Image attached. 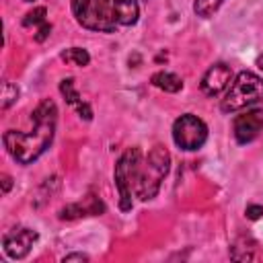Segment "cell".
<instances>
[{
	"mask_svg": "<svg viewBox=\"0 0 263 263\" xmlns=\"http://www.w3.org/2000/svg\"><path fill=\"white\" fill-rule=\"evenodd\" d=\"M232 82V70L228 64L224 62H218L214 66L208 68V72L203 74L201 78V92L208 95V97H216L220 95L222 90H226Z\"/></svg>",
	"mask_w": 263,
	"mask_h": 263,
	"instance_id": "cell-8",
	"label": "cell"
},
{
	"mask_svg": "<svg viewBox=\"0 0 263 263\" xmlns=\"http://www.w3.org/2000/svg\"><path fill=\"white\" fill-rule=\"evenodd\" d=\"M60 90H62V95L66 97V101L78 109L80 117H84L86 121L92 117V111H90V107H88L86 103H82V99H80L78 90L74 88V80H72V78H64V80L60 82Z\"/></svg>",
	"mask_w": 263,
	"mask_h": 263,
	"instance_id": "cell-10",
	"label": "cell"
},
{
	"mask_svg": "<svg viewBox=\"0 0 263 263\" xmlns=\"http://www.w3.org/2000/svg\"><path fill=\"white\" fill-rule=\"evenodd\" d=\"M37 240V232L31 230V228H12L4 234L2 238V247H4V253L10 257V259H23L29 255L31 247L35 245Z\"/></svg>",
	"mask_w": 263,
	"mask_h": 263,
	"instance_id": "cell-7",
	"label": "cell"
},
{
	"mask_svg": "<svg viewBox=\"0 0 263 263\" xmlns=\"http://www.w3.org/2000/svg\"><path fill=\"white\" fill-rule=\"evenodd\" d=\"M109 2H111V8H113L119 25H123V27L136 25V21L140 16V6L136 0H109Z\"/></svg>",
	"mask_w": 263,
	"mask_h": 263,
	"instance_id": "cell-9",
	"label": "cell"
},
{
	"mask_svg": "<svg viewBox=\"0 0 263 263\" xmlns=\"http://www.w3.org/2000/svg\"><path fill=\"white\" fill-rule=\"evenodd\" d=\"M222 2H224V0H195V2H193V10H195L197 16L208 18V16H212V14L222 6Z\"/></svg>",
	"mask_w": 263,
	"mask_h": 263,
	"instance_id": "cell-14",
	"label": "cell"
},
{
	"mask_svg": "<svg viewBox=\"0 0 263 263\" xmlns=\"http://www.w3.org/2000/svg\"><path fill=\"white\" fill-rule=\"evenodd\" d=\"M257 66H259V70L263 72V53H261V55L257 58Z\"/></svg>",
	"mask_w": 263,
	"mask_h": 263,
	"instance_id": "cell-21",
	"label": "cell"
},
{
	"mask_svg": "<svg viewBox=\"0 0 263 263\" xmlns=\"http://www.w3.org/2000/svg\"><path fill=\"white\" fill-rule=\"evenodd\" d=\"M245 214H247V218H249V220H259V218L263 216V205H257V203H251V205H247V210H245Z\"/></svg>",
	"mask_w": 263,
	"mask_h": 263,
	"instance_id": "cell-17",
	"label": "cell"
},
{
	"mask_svg": "<svg viewBox=\"0 0 263 263\" xmlns=\"http://www.w3.org/2000/svg\"><path fill=\"white\" fill-rule=\"evenodd\" d=\"M16 97H18V88L12 82H4V86H2V107L4 109L10 107L16 101Z\"/></svg>",
	"mask_w": 263,
	"mask_h": 263,
	"instance_id": "cell-16",
	"label": "cell"
},
{
	"mask_svg": "<svg viewBox=\"0 0 263 263\" xmlns=\"http://www.w3.org/2000/svg\"><path fill=\"white\" fill-rule=\"evenodd\" d=\"M49 33H51V25H49V23L45 21L43 25H39V27H37L35 39H37V41H43V39H47V35H49Z\"/></svg>",
	"mask_w": 263,
	"mask_h": 263,
	"instance_id": "cell-18",
	"label": "cell"
},
{
	"mask_svg": "<svg viewBox=\"0 0 263 263\" xmlns=\"http://www.w3.org/2000/svg\"><path fill=\"white\" fill-rule=\"evenodd\" d=\"M25 2H33V0H25Z\"/></svg>",
	"mask_w": 263,
	"mask_h": 263,
	"instance_id": "cell-22",
	"label": "cell"
},
{
	"mask_svg": "<svg viewBox=\"0 0 263 263\" xmlns=\"http://www.w3.org/2000/svg\"><path fill=\"white\" fill-rule=\"evenodd\" d=\"M152 84L164 92H179L183 88V80L173 72H156L152 74Z\"/></svg>",
	"mask_w": 263,
	"mask_h": 263,
	"instance_id": "cell-11",
	"label": "cell"
},
{
	"mask_svg": "<svg viewBox=\"0 0 263 263\" xmlns=\"http://www.w3.org/2000/svg\"><path fill=\"white\" fill-rule=\"evenodd\" d=\"M259 101H263V78L245 70L230 82L220 107L224 113H234V111L247 109Z\"/></svg>",
	"mask_w": 263,
	"mask_h": 263,
	"instance_id": "cell-3",
	"label": "cell"
},
{
	"mask_svg": "<svg viewBox=\"0 0 263 263\" xmlns=\"http://www.w3.org/2000/svg\"><path fill=\"white\" fill-rule=\"evenodd\" d=\"M72 12L76 23L90 31L113 33L119 25L109 0H72Z\"/></svg>",
	"mask_w": 263,
	"mask_h": 263,
	"instance_id": "cell-4",
	"label": "cell"
},
{
	"mask_svg": "<svg viewBox=\"0 0 263 263\" xmlns=\"http://www.w3.org/2000/svg\"><path fill=\"white\" fill-rule=\"evenodd\" d=\"M62 261L64 263H68V261H88V255H84V253H72V255H66Z\"/></svg>",
	"mask_w": 263,
	"mask_h": 263,
	"instance_id": "cell-19",
	"label": "cell"
},
{
	"mask_svg": "<svg viewBox=\"0 0 263 263\" xmlns=\"http://www.w3.org/2000/svg\"><path fill=\"white\" fill-rule=\"evenodd\" d=\"M10 185H12V179L8 175H2V193H8Z\"/></svg>",
	"mask_w": 263,
	"mask_h": 263,
	"instance_id": "cell-20",
	"label": "cell"
},
{
	"mask_svg": "<svg viewBox=\"0 0 263 263\" xmlns=\"http://www.w3.org/2000/svg\"><path fill=\"white\" fill-rule=\"evenodd\" d=\"M171 166V154L162 146H154L146 156L140 148H129L115 164V187L119 191V208L132 210L134 197L152 199Z\"/></svg>",
	"mask_w": 263,
	"mask_h": 263,
	"instance_id": "cell-1",
	"label": "cell"
},
{
	"mask_svg": "<svg viewBox=\"0 0 263 263\" xmlns=\"http://www.w3.org/2000/svg\"><path fill=\"white\" fill-rule=\"evenodd\" d=\"M43 23H45V8H43V6L33 8V10L27 12V16L23 18V25H25V27H31V25L39 27V25H43Z\"/></svg>",
	"mask_w": 263,
	"mask_h": 263,
	"instance_id": "cell-15",
	"label": "cell"
},
{
	"mask_svg": "<svg viewBox=\"0 0 263 263\" xmlns=\"http://www.w3.org/2000/svg\"><path fill=\"white\" fill-rule=\"evenodd\" d=\"M103 210V205L97 201V199H90L88 205H80V203H72L68 208H64L60 212V218L62 220H72V218H80V216H86V214H99Z\"/></svg>",
	"mask_w": 263,
	"mask_h": 263,
	"instance_id": "cell-12",
	"label": "cell"
},
{
	"mask_svg": "<svg viewBox=\"0 0 263 263\" xmlns=\"http://www.w3.org/2000/svg\"><path fill=\"white\" fill-rule=\"evenodd\" d=\"M263 132V109H249L234 117L232 134L238 144L253 142Z\"/></svg>",
	"mask_w": 263,
	"mask_h": 263,
	"instance_id": "cell-6",
	"label": "cell"
},
{
	"mask_svg": "<svg viewBox=\"0 0 263 263\" xmlns=\"http://www.w3.org/2000/svg\"><path fill=\"white\" fill-rule=\"evenodd\" d=\"M55 121H58V109L51 99H43L35 111L31 113V129L18 132V129H8L4 134V146L8 154L21 162L29 164L37 160L51 144L53 134H55Z\"/></svg>",
	"mask_w": 263,
	"mask_h": 263,
	"instance_id": "cell-2",
	"label": "cell"
},
{
	"mask_svg": "<svg viewBox=\"0 0 263 263\" xmlns=\"http://www.w3.org/2000/svg\"><path fill=\"white\" fill-rule=\"evenodd\" d=\"M173 140L181 150H199L208 140V125L199 117L185 113L173 123Z\"/></svg>",
	"mask_w": 263,
	"mask_h": 263,
	"instance_id": "cell-5",
	"label": "cell"
},
{
	"mask_svg": "<svg viewBox=\"0 0 263 263\" xmlns=\"http://www.w3.org/2000/svg\"><path fill=\"white\" fill-rule=\"evenodd\" d=\"M60 58L66 62V64H72V66H88L90 62V55L86 49L82 47H68L60 53Z\"/></svg>",
	"mask_w": 263,
	"mask_h": 263,
	"instance_id": "cell-13",
	"label": "cell"
}]
</instances>
